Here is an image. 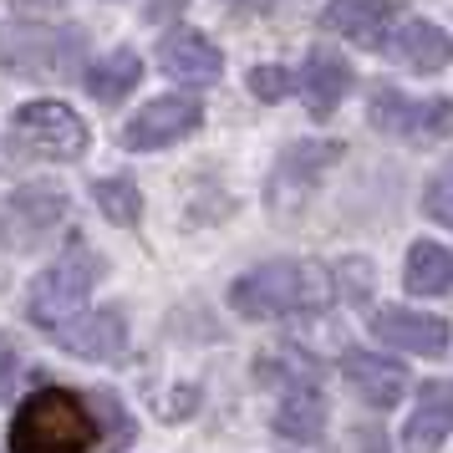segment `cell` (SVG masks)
<instances>
[{
	"instance_id": "6",
	"label": "cell",
	"mask_w": 453,
	"mask_h": 453,
	"mask_svg": "<svg viewBox=\"0 0 453 453\" xmlns=\"http://www.w3.org/2000/svg\"><path fill=\"white\" fill-rule=\"evenodd\" d=\"M367 123L388 138L433 143V138L453 133V97H408L397 87H377L367 103Z\"/></svg>"
},
{
	"instance_id": "26",
	"label": "cell",
	"mask_w": 453,
	"mask_h": 453,
	"mask_svg": "<svg viewBox=\"0 0 453 453\" xmlns=\"http://www.w3.org/2000/svg\"><path fill=\"white\" fill-rule=\"evenodd\" d=\"M16 372H21V347H16V336H5V331H0V403L11 397Z\"/></svg>"
},
{
	"instance_id": "19",
	"label": "cell",
	"mask_w": 453,
	"mask_h": 453,
	"mask_svg": "<svg viewBox=\"0 0 453 453\" xmlns=\"http://www.w3.org/2000/svg\"><path fill=\"white\" fill-rule=\"evenodd\" d=\"M403 286L412 296H449L453 290V250L438 240H412L403 260Z\"/></svg>"
},
{
	"instance_id": "21",
	"label": "cell",
	"mask_w": 453,
	"mask_h": 453,
	"mask_svg": "<svg viewBox=\"0 0 453 453\" xmlns=\"http://www.w3.org/2000/svg\"><path fill=\"white\" fill-rule=\"evenodd\" d=\"M87 408H92V423H97V449H103V453H123L127 443L138 438L133 412H127L112 392H92V397H87Z\"/></svg>"
},
{
	"instance_id": "16",
	"label": "cell",
	"mask_w": 453,
	"mask_h": 453,
	"mask_svg": "<svg viewBox=\"0 0 453 453\" xmlns=\"http://www.w3.org/2000/svg\"><path fill=\"white\" fill-rule=\"evenodd\" d=\"M388 57H397L403 66H412V72H443V66L453 62V36L443 31V26L433 21H403L397 31H388Z\"/></svg>"
},
{
	"instance_id": "20",
	"label": "cell",
	"mask_w": 453,
	"mask_h": 453,
	"mask_svg": "<svg viewBox=\"0 0 453 453\" xmlns=\"http://www.w3.org/2000/svg\"><path fill=\"white\" fill-rule=\"evenodd\" d=\"M77 82L97 97V103H123L133 87L143 82V57L138 51H127V46H118V51H107L103 62L82 66V77Z\"/></svg>"
},
{
	"instance_id": "27",
	"label": "cell",
	"mask_w": 453,
	"mask_h": 453,
	"mask_svg": "<svg viewBox=\"0 0 453 453\" xmlns=\"http://www.w3.org/2000/svg\"><path fill=\"white\" fill-rule=\"evenodd\" d=\"M362 453H388V438L382 433H362Z\"/></svg>"
},
{
	"instance_id": "11",
	"label": "cell",
	"mask_w": 453,
	"mask_h": 453,
	"mask_svg": "<svg viewBox=\"0 0 453 453\" xmlns=\"http://www.w3.org/2000/svg\"><path fill=\"white\" fill-rule=\"evenodd\" d=\"M158 66H164L168 77H179V82L204 87V82H214V77L225 72V51L209 42L204 31L173 26V31L158 36Z\"/></svg>"
},
{
	"instance_id": "18",
	"label": "cell",
	"mask_w": 453,
	"mask_h": 453,
	"mask_svg": "<svg viewBox=\"0 0 453 453\" xmlns=\"http://www.w3.org/2000/svg\"><path fill=\"white\" fill-rule=\"evenodd\" d=\"M336 158H342V143H290L286 153H280L275 179H270V194H275V199H280V194H306Z\"/></svg>"
},
{
	"instance_id": "1",
	"label": "cell",
	"mask_w": 453,
	"mask_h": 453,
	"mask_svg": "<svg viewBox=\"0 0 453 453\" xmlns=\"http://www.w3.org/2000/svg\"><path fill=\"white\" fill-rule=\"evenodd\" d=\"M336 301V280L321 260H265L229 286V311L245 321L311 316Z\"/></svg>"
},
{
	"instance_id": "8",
	"label": "cell",
	"mask_w": 453,
	"mask_h": 453,
	"mask_svg": "<svg viewBox=\"0 0 453 453\" xmlns=\"http://www.w3.org/2000/svg\"><path fill=\"white\" fill-rule=\"evenodd\" d=\"M66 219V188L62 184H31L0 199V234L11 250H31Z\"/></svg>"
},
{
	"instance_id": "25",
	"label": "cell",
	"mask_w": 453,
	"mask_h": 453,
	"mask_svg": "<svg viewBox=\"0 0 453 453\" xmlns=\"http://www.w3.org/2000/svg\"><path fill=\"white\" fill-rule=\"evenodd\" d=\"M428 209L438 214V219H453V158L438 173H433V184H428Z\"/></svg>"
},
{
	"instance_id": "2",
	"label": "cell",
	"mask_w": 453,
	"mask_h": 453,
	"mask_svg": "<svg viewBox=\"0 0 453 453\" xmlns=\"http://www.w3.org/2000/svg\"><path fill=\"white\" fill-rule=\"evenodd\" d=\"M5 443L11 453H87L97 443V423L72 388H36L16 408Z\"/></svg>"
},
{
	"instance_id": "24",
	"label": "cell",
	"mask_w": 453,
	"mask_h": 453,
	"mask_svg": "<svg viewBox=\"0 0 453 453\" xmlns=\"http://www.w3.org/2000/svg\"><path fill=\"white\" fill-rule=\"evenodd\" d=\"M331 280H336V296L362 301V296L372 290V265H367V260H342V265L331 270Z\"/></svg>"
},
{
	"instance_id": "23",
	"label": "cell",
	"mask_w": 453,
	"mask_h": 453,
	"mask_svg": "<svg viewBox=\"0 0 453 453\" xmlns=\"http://www.w3.org/2000/svg\"><path fill=\"white\" fill-rule=\"evenodd\" d=\"M250 92L260 97V103H286L290 92H296V72H286V66H275V62H265V66H250Z\"/></svg>"
},
{
	"instance_id": "3",
	"label": "cell",
	"mask_w": 453,
	"mask_h": 453,
	"mask_svg": "<svg viewBox=\"0 0 453 453\" xmlns=\"http://www.w3.org/2000/svg\"><path fill=\"white\" fill-rule=\"evenodd\" d=\"M82 31H51V26H5L0 31V66L26 82L42 77H82Z\"/></svg>"
},
{
	"instance_id": "7",
	"label": "cell",
	"mask_w": 453,
	"mask_h": 453,
	"mask_svg": "<svg viewBox=\"0 0 453 453\" xmlns=\"http://www.w3.org/2000/svg\"><path fill=\"white\" fill-rule=\"evenodd\" d=\"M199 123H204L199 97H188V92H168V97L143 103L123 123V148H133V153L168 148V143H179V138H188V133H199Z\"/></svg>"
},
{
	"instance_id": "15",
	"label": "cell",
	"mask_w": 453,
	"mask_h": 453,
	"mask_svg": "<svg viewBox=\"0 0 453 453\" xmlns=\"http://www.w3.org/2000/svg\"><path fill=\"white\" fill-rule=\"evenodd\" d=\"M351 82H357V72H351L336 51H326V46H316V51L306 57V66L296 72V92H301V103H306L316 118L336 112L342 97L351 92Z\"/></svg>"
},
{
	"instance_id": "4",
	"label": "cell",
	"mask_w": 453,
	"mask_h": 453,
	"mask_svg": "<svg viewBox=\"0 0 453 453\" xmlns=\"http://www.w3.org/2000/svg\"><path fill=\"white\" fill-rule=\"evenodd\" d=\"M92 133L77 118V107L57 103V97H42V103H26L16 107L11 118V148L26 153V158H51V164H72L82 158Z\"/></svg>"
},
{
	"instance_id": "9",
	"label": "cell",
	"mask_w": 453,
	"mask_h": 453,
	"mask_svg": "<svg viewBox=\"0 0 453 453\" xmlns=\"http://www.w3.org/2000/svg\"><path fill=\"white\" fill-rule=\"evenodd\" d=\"M372 336L382 347L412 351V357H443L453 342V326L433 311H412V306H377L372 311Z\"/></svg>"
},
{
	"instance_id": "22",
	"label": "cell",
	"mask_w": 453,
	"mask_h": 453,
	"mask_svg": "<svg viewBox=\"0 0 453 453\" xmlns=\"http://www.w3.org/2000/svg\"><path fill=\"white\" fill-rule=\"evenodd\" d=\"M92 199L103 209V219H112V225H123V229H133L143 219V194H138L133 179H97L92 184Z\"/></svg>"
},
{
	"instance_id": "14",
	"label": "cell",
	"mask_w": 453,
	"mask_h": 453,
	"mask_svg": "<svg viewBox=\"0 0 453 453\" xmlns=\"http://www.w3.org/2000/svg\"><path fill=\"white\" fill-rule=\"evenodd\" d=\"M453 433V382H423L403 428V453H438Z\"/></svg>"
},
{
	"instance_id": "13",
	"label": "cell",
	"mask_w": 453,
	"mask_h": 453,
	"mask_svg": "<svg viewBox=\"0 0 453 453\" xmlns=\"http://www.w3.org/2000/svg\"><path fill=\"white\" fill-rule=\"evenodd\" d=\"M342 377L367 408H382V412L392 403H403V392H408V372L388 362V357H377V351H342Z\"/></svg>"
},
{
	"instance_id": "10",
	"label": "cell",
	"mask_w": 453,
	"mask_h": 453,
	"mask_svg": "<svg viewBox=\"0 0 453 453\" xmlns=\"http://www.w3.org/2000/svg\"><path fill=\"white\" fill-rule=\"evenodd\" d=\"M57 347L66 357H82V362H112L127 347V316L118 306H97V311H77L66 326L51 331Z\"/></svg>"
},
{
	"instance_id": "17",
	"label": "cell",
	"mask_w": 453,
	"mask_h": 453,
	"mask_svg": "<svg viewBox=\"0 0 453 453\" xmlns=\"http://www.w3.org/2000/svg\"><path fill=\"white\" fill-rule=\"evenodd\" d=\"M270 428L280 433L286 443H316L326 433V397L316 382H301V388H286L280 403H275V418Z\"/></svg>"
},
{
	"instance_id": "5",
	"label": "cell",
	"mask_w": 453,
	"mask_h": 453,
	"mask_svg": "<svg viewBox=\"0 0 453 453\" xmlns=\"http://www.w3.org/2000/svg\"><path fill=\"white\" fill-rule=\"evenodd\" d=\"M103 270L107 265H103L97 250H72L57 265H46L42 275H36V286H31V301H26L31 321L46 326V331L66 326L77 311H87V296H92V286H97Z\"/></svg>"
},
{
	"instance_id": "12",
	"label": "cell",
	"mask_w": 453,
	"mask_h": 453,
	"mask_svg": "<svg viewBox=\"0 0 453 453\" xmlns=\"http://www.w3.org/2000/svg\"><path fill=\"white\" fill-rule=\"evenodd\" d=\"M392 21H397L392 0H326V11H321V31L347 36V42L367 46V51H377L388 42Z\"/></svg>"
}]
</instances>
